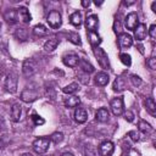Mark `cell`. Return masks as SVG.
Returning a JSON list of instances; mask_svg holds the SVG:
<instances>
[{
    "label": "cell",
    "instance_id": "obj_1",
    "mask_svg": "<svg viewBox=\"0 0 156 156\" xmlns=\"http://www.w3.org/2000/svg\"><path fill=\"white\" fill-rule=\"evenodd\" d=\"M50 146L49 138H38L33 141V150L37 154H45Z\"/></svg>",
    "mask_w": 156,
    "mask_h": 156
},
{
    "label": "cell",
    "instance_id": "obj_2",
    "mask_svg": "<svg viewBox=\"0 0 156 156\" xmlns=\"http://www.w3.org/2000/svg\"><path fill=\"white\" fill-rule=\"evenodd\" d=\"M46 21H48V23H49V26H50L51 28L57 29V28H60L61 24H62L61 13H60L58 11H56V10H52V11L49 12V15H48V17H46Z\"/></svg>",
    "mask_w": 156,
    "mask_h": 156
},
{
    "label": "cell",
    "instance_id": "obj_3",
    "mask_svg": "<svg viewBox=\"0 0 156 156\" xmlns=\"http://www.w3.org/2000/svg\"><path fill=\"white\" fill-rule=\"evenodd\" d=\"M17 84H18V77L16 73H9L5 78V89L13 94L17 91Z\"/></svg>",
    "mask_w": 156,
    "mask_h": 156
},
{
    "label": "cell",
    "instance_id": "obj_4",
    "mask_svg": "<svg viewBox=\"0 0 156 156\" xmlns=\"http://www.w3.org/2000/svg\"><path fill=\"white\" fill-rule=\"evenodd\" d=\"M110 107H111V111H112V113L115 116H121L123 113V111H124V108H123L124 107L123 106V99L121 96L112 99L111 102H110Z\"/></svg>",
    "mask_w": 156,
    "mask_h": 156
},
{
    "label": "cell",
    "instance_id": "obj_5",
    "mask_svg": "<svg viewBox=\"0 0 156 156\" xmlns=\"http://www.w3.org/2000/svg\"><path fill=\"white\" fill-rule=\"evenodd\" d=\"M22 72L26 77H30L33 76L35 72H37V63L32 60V58H28L23 62L22 65Z\"/></svg>",
    "mask_w": 156,
    "mask_h": 156
},
{
    "label": "cell",
    "instance_id": "obj_6",
    "mask_svg": "<svg viewBox=\"0 0 156 156\" xmlns=\"http://www.w3.org/2000/svg\"><path fill=\"white\" fill-rule=\"evenodd\" d=\"M38 99V91L32 88H27L21 93V100L23 102H33Z\"/></svg>",
    "mask_w": 156,
    "mask_h": 156
},
{
    "label": "cell",
    "instance_id": "obj_7",
    "mask_svg": "<svg viewBox=\"0 0 156 156\" xmlns=\"http://www.w3.org/2000/svg\"><path fill=\"white\" fill-rule=\"evenodd\" d=\"M124 22H126V27H127L128 29L134 30L135 27L139 24V18H138L136 12H130V13H128V15L126 16Z\"/></svg>",
    "mask_w": 156,
    "mask_h": 156
},
{
    "label": "cell",
    "instance_id": "obj_8",
    "mask_svg": "<svg viewBox=\"0 0 156 156\" xmlns=\"http://www.w3.org/2000/svg\"><path fill=\"white\" fill-rule=\"evenodd\" d=\"M95 56L98 57L99 65H100L102 68H107V67H108V57H107L106 52H105L102 49L96 48V49H95Z\"/></svg>",
    "mask_w": 156,
    "mask_h": 156
},
{
    "label": "cell",
    "instance_id": "obj_9",
    "mask_svg": "<svg viewBox=\"0 0 156 156\" xmlns=\"http://www.w3.org/2000/svg\"><path fill=\"white\" fill-rule=\"evenodd\" d=\"M99 26V17L96 15H90L85 20V27L89 32H95Z\"/></svg>",
    "mask_w": 156,
    "mask_h": 156
},
{
    "label": "cell",
    "instance_id": "obj_10",
    "mask_svg": "<svg viewBox=\"0 0 156 156\" xmlns=\"http://www.w3.org/2000/svg\"><path fill=\"white\" fill-rule=\"evenodd\" d=\"M117 40L121 48H130L133 44V38L128 33H119Z\"/></svg>",
    "mask_w": 156,
    "mask_h": 156
},
{
    "label": "cell",
    "instance_id": "obj_11",
    "mask_svg": "<svg viewBox=\"0 0 156 156\" xmlns=\"http://www.w3.org/2000/svg\"><path fill=\"white\" fill-rule=\"evenodd\" d=\"M147 35V28L144 23H139L134 29V37L136 40H144Z\"/></svg>",
    "mask_w": 156,
    "mask_h": 156
},
{
    "label": "cell",
    "instance_id": "obj_12",
    "mask_svg": "<svg viewBox=\"0 0 156 156\" xmlns=\"http://www.w3.org/2000/svg\"><path fill=\"white\" fill-rule=\"evenodd\" d=\"M99 152L101 156H110L113 152V144L111 141H104L99 146Z\"/></svg>",
    "mask_w": 156,
    "mask_h": 156
},
{
    "label": "cell",
    "instance_id": "obj_13",
    "mask_svg": "<svg viewBox=\"0 0 156 156\" xmlns=\"http://www.w3.org/2000/svg\"><path fill=\"white\" fill-rule=\"evenodd\" d=\"M17 13H18V21L23 22V23H29L32 20V16L28 11L27 7H20L17 9Z\"/></svg>",
    "mask_w": 156,
    "mask_h": 156
},
{
    "label": "cell",
    "instance_id": "obj_14",
    "mask_svg": "<svg viewBox=\"0 0 156 156\" xmlns=\"http://www.w3.org/2000/svg\"><path fill=\"white\" fill-rule=\"evenodd\" d=\"M73 116H74V121H76L77 123H84V122L88 119V112H87L84 108H82V107L76 108Z\"/></svg>",
    "mask_w": 156,
    "mask_h": 156
},
{
    "label": "cell",
    "instance_id": "obj_15",
    "mask_svg": "<svg viewBox=\"0 0 156 156\" xmlns=\"http://www.w3.org/2000/svg\"><path fill=\"white\" fill-rule=\"evenodd\" d=\"M95 118H96V121H99V122H107L108 121V118H110V112H108V110L107 108H105V107H100L98 111H96V113H95Z\"/></svg>",
    "mask_w": 156,
    "mask_h": 156
},
{
    "label": "cell",
    "instance_id": "obj_16",
    "mask_svg": "<svg viewBox=\"0 0 156 156\" xmlns=\"http://www.w3.org/2000/svg\"><path fill=\"white\" fill-rule=\"evenodd\" d=\"M63 63L68 67H77L78 63H79V57L74 54H71V55H66L63 57Z\"/></svg>",
    "mask_w": 156,
    "mask_h": 156
},
{
    "label": "cell",
    "instance_id": "obj_17",
    "mask_svg": "<svg viewBox=\"0 0 156 156\" xmlns=\"http://www.w3.org/2000/svg\"><path fill=\"white\" fill-rule=\"evenodd\" d=\"M108 80H110V77H108V74L106 72H98L95 74V83H96V85L104 87V85H106L108 83Z\"/></svg>",
    "mask_w": 156,
    "mask_h": 156
},
{
    "label": "cell",
    "instance_id": "obj_18",
    "mask_svg": "<svg viewBox=\"0 0 156 156\" xmlns=\"http://www.w3.org/2000/svg\"><path fill=\"white\" fill-rule=\"evenodd\" d=\"M21 113H22V106L20 104H13L12 108H11V118L13 122H18L21 118Z\"/></svg>",
    "mask_w": 156,
    "mask_h": 156
},
{
    "label": "cell",
    "instance_id": "obj_19",
    "mask_svg": "<svg viewBox=\"0 0 156 156\" xmlns=\"http://www.w3.org/2000/svg\"><path fill=\"white\" fill-rule=\"evenodd\" d=\"M4 17H5V20H6L7 22H10V23H15V22H17V21H18L17 9H12V10L6 11L5 15H4Z\"/></svg>",
    "mask_w": 156,
    "mask_h": 156
},
{
    "label": "cell",
    "instance_id": "obj_20",
    "mask_svg": "<svg viewBox=\"0 0 156 156\" xmlns=\"http://www.w3.org/2000/svg\"><path fill=\"white\" fill-rule=\"evenodd\" d=\"M63 104H65L66 107H76V106H78V105L80 104V99H79L78 96H76V95L68 96V98L65 99Z\"/></svg>",
    "mask_w": 156,
    "mask_h": 156
},
{
    "label": "cell",
    "instance_id": "obj_21",
    "mask_svg": "<svg viewBox=\"0 0 156 156\" xmlns=\"http://www.w3.org/2000/svg\"><path fill=\"white\" fill-rule=\"evenodd\" d=\"M48 33H49V29L43 24H37L33 28V34L37 37H45L48 35Z\"/></svg>",
    "mask_w": 156,
    "mask_h": 156
},
{
    "label": "cell",
    "instance_id": "obj_22",
    "mask_svg": "<svg viewBox=\"0 0 156 156\" xmlns=\"http://www.w3.org/2000/svg\"><path fill=\"white\" fill-rule=\"evenodd\" d=\"M57 45H58V40H57L56 38L49 39V40L44 44V49H45V51H48V52H52V51L57 48Z\"/></svg>",
    "mask_w": 156,
    "mask_h": 156
},
{
    "label": "cell",
    "instance_id": "obj_23",
    "mask_svg": "<svg viewBox=\"0 0 156 156\" xmlns=\"http://www.w3.org/2000/svg\"><path fill=\"white\" fill-rule=\"evenodd\" d=\"M126 88V80L123 77H117L115 83H113V90L115 91H121Z\"/></svg>",
    "mask_w": 156,
    "mask_h": 156
},
{
    "label": "cell",
    "instance_id": "obj_24",
    "mask_svg": "<svg viewBox=\"0 0 156 156\" xmlns=\"http://www.w3.org/2000/svg\"><path fill=\"white\" fill-rule=\"evenodd\" d=\"M69 22H71V24H73L76 27L80 26V23H82V15H80V12L77 11V12L72 13L69 16Z\"/></svg>",
    "mask_w": 156,
    "mask_h": 156
},
{
    "label": "cell",
    "instance_id": "obj_25",
    "mask_svg": "<svg viewBox=\"0 0 156 156\" xmlns=\"http://www.w3.org/2000/svg\"><path fill=\"white\" fill-rule=\"evenodd\" d=\"M88 37H89V41H90V44H91L94 48H96V46L101 43V39H100V37L98 35L96 32H89Z\"/></svg>",
    "mask_w": 156,
    "mask_h": 156
},
{
    "label": "cell",
    "instance_id": "obj_26",
    "mask_svg": "<svg viewBox=\"0 0 156 156\" xmlns=\"http://www.w3.org/2000/svg\"><path fill=\"white\" fill-rule=\"evenodd\" d=\"M145 106H146V110L150 112V115H152V116L156 115V105H155L154 99H151V98L146 99V101H145Z\"/></svg>",
    "mask_w": 156,
    "mask_h": 156
},
{
    "label": "cell",
    "instance_id": "obj_27",
    "mask_svg": "<svg viewBox=\"0 0 156 156\" xmlns=\"http://www.w3.org/2000/svg\"><path fill=\"white\" fill-rule=\"evenodd\" d=\"M15 37L18 39V40H26L27 37H28V32L26 28H17L16 32H15Z\"/></svg>",
    "mask_w": 156,
    "mask_h": 156
},
{
    "label": "cell",
    "instance_id": "obj_28",
    "mask_svg": "<svg viewBox=\"0 0 156 156\" xmlns=\"http://www.w3.org/2000/svg\"><path fill=\"white\" fill-rule=\"evenodd\" d=\"M78 89H79L78 83H71V84L66 85L65 88H62V91H63L65 94H73V93H76Z\"/></svg>",
    "mask_w": 156,
    "mask_h": 156
},
{
    "label": "cell",
    "instance_id": "obj_29",
    "mask_svg": "<svg viewBox=\"0 0 156 156\" xmlns=\"http://www.w3.org/2000/svg\"><path fill=\"white\" fill-rule=\"evenodd\" d=\"M138 127H139V130L144 132V133H149V132H152V127L144 119H140L139 123H138Z\"/></svg>",
    "mask_w": 156,
    "mask_h": 156
},
{
    "label": "cell",
    "instance_id": "obj_30",
    "mask_svg": "<svg viewBox=\"0 0 156 156\" xmlns=\"http://www.w3.org/2000/svg\"><path fill=\"white\" fill-rule=\"evenodd\" d=\"M50 140L54 141L55 144H58V143H61V141L63 140V134L60 133V132H56V133H54V134L50 136Z\"/></svg>",
    "mask_w": 156,
    "mask_h": 156
},
{
    "label": "cell",
    "instance_id": "obj_31",
    "mask_svg": "<svg viewBox=\"0 0 156 156\" xmlns=\"http://www.w3.org/2000/svg\"><path fill=\"white\" fill-rule=\"evenodd\" d=\"M119 58H121V62L123 63V65H126V66H130L132 65V58H130V56L128 55V54H121L119 55Z\"/></svg>",
    "mask_w": 156,
    "mask_h": 156
},
{
    "label": "cell",
    "instance_id": "obj_32",
    "mask_svg": "<svg viewBox=\"0 0 156 156\" xmlns=\"http://www.w3.org/2000/svg\"><path fill=\"white\" fill-rule=\"evenodd\" d=\"M79 62H80V60H79ZM80 63H82V68H83V71H84L87 74H88V73H91V72L94 71V67H93L90 63H88L87 61H82Z\"/></svg>",
    "mask_w": 156,
    "mask_h": 156
},
{
    "label": "cell",
    "instance_id": "obj_33",
    "mask_svg": "<svg viewBox=\"0 0 156 156\" xmlns=\"http://www.w3.org/2000/svg\"><path fill=\"white\" fill-rule=\"evenodd\" d=\"M32 121H33V124L34 126H41V124H44L45 123V121H44V118H41L40 116H38V115H32Z\"/></svg>",
    "mask_w": 156,
    "mask_h": 156
},
{
    "label": "cell",
    "instance_id": "obj_34",
    "mask_svg": "<svg viewBox=\"0 0 156 156\" xmlns=\"http://www.w3.org/2000/svg\"><path fill=\"white\" fill-rule=\"evenodd\" d=\"M84 156H96V151H95L94 146L87 145L84 149Z\"/></svg>",
    "mask_w": 156,
    "mask_h": 156
},
{
    "label": "cell",
    "instance_id": "obj_35",
    "mask_svg": "<svg viewBox=\"0 0 156 156\" xmlns=\"http://www.w3.org/2000/svg\"><path fill=\"white\" fill-rule=\"evenodd\" d=\"M68 39L73 44H80V38H79V35L77 33H69L68 34Z\"/></svg>",
    "mask_w": 156,
    "mask_h": 156
},
{
    "label": "cell",
    "instance_id": "obj_36",
    "mask_svg": "<svg viewBox=\"0 0 156 156\" xmlns=\"http://www.w3.org/2000/svg\"><path fill=\"white\" fill-rule=\"evenodd\" d=\"M147 33L151 38H156V26L155 24H151L150 28L147 29Z\"/></svg>",
    "mask_w": 156,
    "mask_h": 156
},
{
    "label": "cell",
    "instance_id": "obj_37",
    "mask_svg": "<svg viewBox=\"0 0 156 156\" xmlns=\"http://www.w3.org/2000/svg\"><path fill=\"white\" fill-rule=\"evenodd\" d=\"M146 63H147V66H149L151 69H155V68H156V58H155V57L149 58Z\"/></svg>",
    "mask_w": 156,
    "mask_h": 156
},
{
    "label": "cell",
    "instance_id": "obj_38",
    "mask_svg": "<svg viewBox=\"0 0 156 156\" xmlns=\"http://www.w3.org/2000/svg\"><path fill=\"white\" fill-rule=\"evenodd\" d=\"M124 118H126L128 122H132V121L134 119V113L130 112V111H126V112H124Z\"/></svg>",
    "mask_w": 156,
    "mask_h": 156
},
{
    "label": "cell",
    "instance_id": "obj_39",
    "mask_svg": "<svg viewBox=\"0 0 156 156\" xmlns=\"http://www.w3.org/2000/svg\"><path fill=\"white\" fill-rule=\"evenodd\" d=\"M132 82L134 85H140L141 84V79L138 76H132Z\"/></svg>",
    "mask_w": 156,
    "mask_h": 156
},
{
    "label": "cell",
    "instance_id": "obj_40",
    "mask_svg": "<svg viewBox=\"0 0 156 156\" xmlns=\"http://www.w3.org/2000/svg\"><path fill=\"white\" fill-rule=\"evenodd\" d=\"M129 135H132V139H133L134 141H138V140H139V134H138L136 132H130Z\"/></svg>",
    "mask_w": 156,
    "mask_h": 156
},
{
    "label": "cell",
    "instance_id": "obj_41",
    "mask_svg": "<svg viewBox=\"0 0 156 156\" xmlns=\"http://www.w3.org/2000/svg\"><path fill=\"white\" fill-rule=\"evenodd\" d=\"M119 28H121L119 22H118V21H116V22H115V24H113V29H115V32H116V33H117V32H119Z\"/></svg>",
    "mask_w": 156,
    "mask_h": 156
},
{
    "label": "cell",
    "instance_id": "obj_42",
    "mask_svg": "<svg viewBox=\"0 0 156 156\" xmlns=\"http://www.w3.org/2000/svg\"><path fill=\"white\" fill-rule=\"evenodd\" d=\"M90 5V1H82V6H84V7H88Z\"/></svg>",
    "mask_w": 156,
    "mask_h": 156
},
{
    "label": "cell",
    "instance_id": "obj_43",
    "mask_svg": "<svg viewBox=\"0 0 156 156\" xmlns=\"http://www.w3.org/2000/svg\"><path fill=\"white\" fill-rule=\"evenodd\" d=\"M151 7H152V11H154V12H156V1H154V2H152Z\"/></svg>",
    "mask_w": 156,
    "mask_h": 156
},
{
    "label": "cell",
    "instance_id": "obj_44",
    "mask_svg": "<svg viewBox=\"0 0 156 156\" xmlns=\"http://www.w3.org/2000/svg\"><path fill=\"white\" fill-rule=\"evenodd\" d=\"M61 156H73V155H72L71 152H65V154H62Z\"/></svg>",
    "mask_w": 156,
    "mask_h": 156
},
{
    "label": "cell",
    "instance_id": "obj_45",
    "mask_svg": "<svg viewBox=\"0 0 156 156\" xmlns=\"http://www.w3.org/2000/svg\"><path fill=\"white\" fill-rule=\"evenodd\" d=\"M21 156H33V155L29 154V152H26V154H23V155H21Z\"/></svg>",
    "mask_w": 156,
    "mask_h": 156
},
{
    "label": "cell",
    "instance_id": "obj_46",
    "mask_svg": "<svg viewBox=\"0 0 156 156\" xmlns=\"http://www.w3.org/2000/svg\"><path fill=\"white\" fill-rule=\"evenodd\" d=\"M101 4H102L101 1H100V2H98V1H95V5H96V6H98V5H101Z\"/></svg>",
    "mask_w": 156,
    "mask_h": 156
},
{
    "label": "cell",
    "instance_id": "obj_47",
    "mask_svg": "<svg viewBox=\"0 0 156 156\" xmlns=\"http://www.w3.org/2000/svg\"><path fill=\"white\" fill-rule=\"evenodd\" d=\"M0 29H1V23H0Z\"/></svg>",
    "mask_w": 156,
    "mask_h": 156
}]
</instances>
